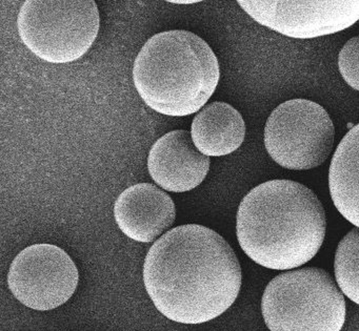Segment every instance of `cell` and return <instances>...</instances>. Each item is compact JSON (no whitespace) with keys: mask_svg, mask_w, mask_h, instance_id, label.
<instances>
[{"mask_svg":"<svg viewBox=\"0 0 359 331\" xmlns=\"http://www.w3.org/2000/svg\"><path fill=\"white\" fill-rule=\"evenodd\" d=\"M346 309L344 293L323 268L277 274L262 299V318L270 331H341Z\"/></svg>","mask_w":359,"mask_h":331,"instance_id":"277c9868","label":"cell"},{"mask_svg":"<svg viewBox=\"0 0 359 331\" xmlns=\"http://www.w3.org/2000/svg\"><path fill=\"white\" fill-rule=\"evenodd\" d=\"M100 29L95 0H25L18 17L22 43L52 64L81 59L95 43Z\"/></svg>","mask_w":359,"mask_h":331,"instance_id":"5b68a950","label":"cell"},{"mask_svg":"<svg viewBox=\"0 0 359 331\" xmlns=\"http://www.w3.org/2000/svg\"><path fill=\"white\" fill-rule=\"evenodd\" d=\"M210 158L193 143L191 133L177 129L159 138L148 156V171L163 190L186 192L203 183L210 171Z\"/></svg>","mask_w":359,"mask_h":331,"instance_id":"9c48e42d","label":"cell"},{"mask_svg":"<svg viewBox=\"0 0 359 331\" xmlns=\"http://www.w3.org/2000/svg\"><path fill=\"white\" fill-rule=\"evenodd\" d=\"M134 87L159 114L186 117L201 111L215 93L219 64L201 37L184 30L151 37L134 62Z\"/></svg>","mask_w":359,"mask_h":331,"instance_id":"3957f363","label":"cell"},{"mask_svg":"<svg viewBox=\"0 0 359 331\" xmlns=\"http://www.w3.org/2000/svg\"><path fill=\"white\" fill-rule=\"evenodd\" d=\"M338 70L346 85L359 92V36L346 41L340 50Z\"/></svg>","mask_w":359,"mask_h":331,"instance_id":"5bb4252c","label":"cell"},{"mask_svg":"<svg viewBox=\"0 0 359 331\" xmlns=\"http://www.w3.org/2000/svg\"><path fill=\"white\" fill-rule=\"evenodd\" d=\"M260 26L293 39L342 32L359 20V0H236Z\"/></svg>","mask_w":359,"mask_h":331,"instance_id":"ba28073f","label":"cell"},{"mask_svg":"<svg viewBox=\"0 0 359 331\" xmlns=\"http://www.w3.org/2000/svg\"><path fill=\"white\" fill-rule=\"evenodd\" d=\"M144 284L151 301L173 322L199 325L226 311L241 293V263L228 242L198 224L177 226L149 249Z\"/></svg>","mask_w":359,"mask_h":331,"instance_id":"6da1fadb","label":"cell"},{"mask_svg":"<svg viewBox=\"0 0 359 331\" xmlns=\"http://www.w3.org/2000/svg\"><path fill=\"white\" fill-rule=\"evenodd\" d=\"M8 286L26 307L56 309L69 301L79 286V274L70 255L56 245H31L10 266Z\"/></svg>","mask_w":359,"mask_h":331,"instance_id":"52a82bcc","label":"cell"},{"mask_svg":"<svg viewBox=\"0 0 359 331\" xmlns=\"http://www.w3.org/2000/svg\"><path fill=\"white\" fill-rule=\"evenodd\" d=\"M165 1L172 3V5L191 6L195 5V3H203L205 0H165Z\"/></svg>","mask_w":359,"mask_h":331,"instance_id":"9a60e30c","label":"cell"},{"mask_svg":"<svg viewBox=\"0 0 359 331\" xmlns=\"http://www.w3.org/2000/svg\"><path fill=\"white\" fill-rule=\"evenodd\" d=\"M325 209L299 182L272 180L250 190L239 204L236 234L243 253L262 267L291 270L323 246Z\"/></svg>","mask_w":359,"mask_h":331,"instance_id":"7a4b0ae2","label":"cell"},{"mask_svg":"<svg viewBox=\"0 0 359 331\" xmlns=\"http://www.w3.org/2000/svg\"><path fill=\"white\" fill-rule=\"evenodd\" d=\"M338 287L351 301L359 305V228L351 230L338 244L334 259Z\"/></svg>","mask_w":359,"mask_h":331,"instance_id":"4fadbf2b","label":"cell"},{"mask_svg":"<svg viewBox=\"0 0 359 331\" xmlns=\"http://www.w3.org/2000/svg\"><path fill=\"white\" fill-rule=\"evenodd\" d=\"M175 204L167 192L150 183L130 186L114 204L119 230L132 240L151 243L175 221Z\"/></svg>","mask_w":359,"mask_h":331,"instance_id":"30bf717a","label":"cell"},{"mask_svg":"<svg viewBox=\"0 0 359 331\" xmlns=\"http://www.w3.org/2000/svg\"><path fill=\"white\" fill-rule=\"evenodd\" d=\"M191 137L201 154L208 157L228 156L243 143L245 120L230 104L213 102L193 119Z\"/></svg>","mask_w":359,"mask_h":331,"instance_id":"8fae6325","label":"cell"},{"mask_svg":"<svg viewBox=\"0 0 359 331\" xmlns=\"http://www.w3.org/2000/svg\"><path fill=\"white\" fill-rule=\"evenodd\" d=\"M335 127L325 108L308 99L279 104L264 127V146L285 169L308 171L323 164L333 150Z\"/></svg>","mask_w":359,"mask_h":331,"instance_id":"8992f818","label":"cell"},{"mask_svg":"<svg viewBox=\"0 0 359 331\" xmlns=\"http://www.w3.org/2000/svg\"><path fill=\"white\" fill-rule=\"evenodd\" d=\"M329 188L340 215L359 228V123L346 133L334 153Z\"/></svg>","mask_w":359,"mask_h":331,"instance_id":"7c38bea8","label":"cell"}]
</instances>
